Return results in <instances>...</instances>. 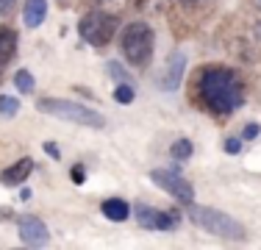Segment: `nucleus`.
Masks as SVG:
<instances>
[{"label": "nucleus", "mask_w": 261, "mask_h": 250, "mask_svg": "<svg viewBox=\"0 0 261 250\" xmlns=\"http://www.w3.org/2000/svg\"><path fill=\"white\" fill-rule=\"evenodd\" d=\"M197 97L211 114L225 117L245 106V84L231 67L208 64L197 72Z\"/></svg>", "instance_id": "1"}, {"label": "nucleus", "mask_w": 261, "mask_h": 250, "mask_svg": "<svg viewBox=\"0 0 261 250\" xmlns=\"http://www.w3.org/2000/svg\"><path fill=\"white\" fill-rule=\"evenodd\" d=\"M36 111L50 114V117H59V120H64V122L86 125V128H106V117L100 114V111L89 109V106L78 103V100L42 97V100H36Z\"/></svg>", "instance_id": "2"}, {"label": "nucleus", "mask_w": 261, "mask_h": 250, "mask_svg": "<svg viewBox=\"0 0 261 250\" xmlns=\"http://www.w3.org/2000/svg\"><path fill=\"white\" fill-rule=\"evenodd\" d=\"M189 220L203 228L206 234L217 236V239H225V242H245V228L242 222H236L231 214L225 211H217L211 206H192L189 209Z\"/></svg>", "instance_id": "3"}, {"label": "nucleus", "mask_w": 261, "mask_h": 250, "mask_svg": "<svg viewBox=\"0 0 261 250\" xmlns=\"http://www.w3.org/2000/svg\"><path fill=\"white\" fill-rule=\"evenodd\" d=\"M120 47H122V56H125L128 64L145 67L147 61L153 59V47H156L153 28L142 20L128 22L125 31H122V36H120Z\"/></svg>", "instance_id": "4"}, {"label": "nucleus", "mask_w": 261, "mask_h": 250, "mask_svg": "<svg viewBox=\"0 0 261 250\" xmlns=\"http://www.w3.org/2000/svg\"><path fill=\"white\" fill-rule=\"evenodd\" d=\"M117 28H120V17L109 14V11H86L84 17L78 20V34L86 45L92 47H106L111 39H114Z\"/></svg>", "instance_id": "5"}, {"label": "nucleus", "mask_w": 261, "mask_h": 250, "mask_svg": "<svg viewBox=\"0 0 261 250\" xmlns=\"http://www.w3.org/2000/svg\"><path fill=\"white\" fill-rule=\"evenodd\" d=\"M150 181L159 186V189H164L170 197H175L178 203H184V206H192V200H195V189H192V184L184 178L181 172H175V170H153Z\"/></svg>", "instance_id": "6"}, {"label": "nucleus", "mask_w": 261, "mask_h": 250, "mask_svg": "<svg viewBox=\"0 0 261 250\" xmlns=\"http://www.w3.org/2000/svg\"><path fill=\"white\" fill-rule=\"evenodd\" d=\"M130 214H134L136 222L147 231H172L181 222V214H178V211L153 209V206H147V203H136L134 209H130Z\"/></svg>", "instance_id": "7"}, {"label": "nucleus", "mask_w": 261, "mask_h": 250, "mask_svg": "<svg viewBox=\"0 0 261 250\" xmlns=\"http://www.w3.org/2000/svg\"><path fill=\"white\" fill-rule=\"evenodd\" d=\"M17 234H20V239L25 242L31 247H42L50 242V234H47V225L39 220V217L34 214H22L20 220H17Z\"/></svg>", "instance_id": "8"}, {"label": "nucleus", "mask_w": 261, "mask_h": 250, "mask_svg": "<svg viewBox=\"0 0 261 250\" xmlns=\"http://www.w3.org/2000/svg\"><path fill=\"white\" fill-rule=\"evenodd\" d=\"M184 70H186V56L184 53H172L170 61H167V70L161 72V89L172 92L181 86V78H184Z\"/></svg>", "instance_id": "9"}, {"label": "nucleus", "mask_w": 261, "mask_h": 250, "mask_svg": "<svg viewBox=\"0 0 261 250\" xmlns=\"http://www.w3.org/2000/svg\"><path fill=\"white\" fill-rule=\"evenodd\" d=\"M31 172H34V159H20L0 172V181H3L6 186H20Z\"/></svg>", "instance_id": "10"}, {"label": "nucleus", "mask_w": 261, "mask_h": 250, "mask_svg": "<svg viewBox=\"0 0 261 250\" xmlns=\"http://www.w3.org/2000/svg\"><path fill=\"white\" fill-rule=\"evenodd\" d=\"M17 45H20V36H17L14 28L9 25H0V67H6L17 53Z\"/></svg>", "instance_id": "11"}, {"label": "nucleus", "mask_w": 261, "mask_h": 250, "mask_svg": "<svg viewBox=\"0 0 261 250\" xmlns=\"http://www.w3.org/2000/svg\"><path fill=\"white\" fill-rule=\"evenodd\" d=\"M47 20V0H25L22 6V22L28 28H39Z\"/></svg>", "instance_id": "12"}, {"label": "nucleus", "mask_w": 261, "mask_h": 250, "mask_svg": "<svg viewBox=\"0 0 261 250\" xmlns=\"http://www.w3.org/2000/svg\"><path fill=\"white\" fill-rule=\"evenodd\" d=\"M100 211H103L106 217H109L111 222H125L128 217H130V206L125 203V200H120V197H109V200H103Z\"/></svg>", "instance_id": "13"}, {"label": "nucleus", "mask_w": 261, "mask_h": 250, "mask_svg": "<svg viewBox=\"0 0 261 250\" xmlns=\"http://www.w3.org/2000/svg\"><path fill=\"white\" fill-rule=\"evenodd\" d=\"M14 86H17V92H20V95H31V92H34V75H31L28 70H17Z\"/></svg>", "instance_id": "14"}, {"label": "nucleus", "mask_w": 261, "mask_h": 250, "mask_svg": "<svg viewBox=\"0 0 261 250\" xmlns=\"http://www.w3.org/2000/svg\"><path fill=\"white\" fill-rule=\"evenodd\" d=\"M192 150H195V147H192L189 139H175V142H172V147H170V153H172V159H175V161H186L192 156Z\"/></svg>", "instance_id": "15"}, {"label": "nucleus", "mask_w": 261, "mask_h": 250, "mask_svg": "<svg viewBox=\"0 0 261 250\" xmlns=\"http://www.w3.org/2000/svg\"><path fill=\"white\" fill-rule=\"evenodd\" d=\"M20 111V100L11 95H0V114L3 117H14Z\"/></svg>", "instance_id": "16"}, {"label": "nucleus", "mask_w": 261, "mask_h": 250, "mask_svg": "<svg viewBox=\"0 0 261 250\" xmlns=\"http://www.w3.org/2000/svg\"><path fill=\"white\" fill-rule=\"evenodd\" d=\"M134 97H136V92H134V86H130V84H117V89H114V100H117V103L128 106V103H134Z\"/></svg>", "instance_id": "17"}, {"label": "nucleus", "mask_w": 261, "mask_h": 250, "mask_svg": "<svg viewBox=\"0 0 261 250\" xmlns=\"http://www.w3.org/2000/svg\"><path fill=\"white\" fill-rule=\"evenodd\" d=\"M106 72H109L111 78L117 81V84H128V72L122 70V67L117 64V61H109V64H106Z\"/></svg>", "instance_id": "18"}, {"label": "nucleus", "mask_w": 261, "mask_h": 250, "mask_svg": "<svg viewBox=\"0 0 261 250\" xmlns=\"http://www.w3.org/2000/svg\"><path fill=\"white\" fill-rule=\"evenodd\" d=\"M242 142L245 139H239V136H231V139H225V153H231V156H236V153H242Z\"/></svg>", "instance_id": "19"}, {"label": "nucleus", "mask_w": 261, "mask_h": 250, "mask_svg": "<svg viewBox=\"0 0 261 250\" xmlns=\"http://www.w3.org/2000/svg\"><path fill=\"white\" fill-rule=\"evenodd\" d=\"M258 134H261V125L250 122V125H245V131H242V139H245V142H250V139H256Z\"/></svg>", "instance_id": "20"}, {"label": "nucleus", "mask_w": 261, "mask_h": 250, "mask_svg": "<svg viewBox=\"0 0 261 250\" xmlns=\"http://www.w3.org/2000/svg\"><path fill=\"white\" fill-rule=\"evenodd\" d=\"M70 178H72V184H84V181H86V170H84V164H75V167H72Z\"/></svg>", "instance_id": "21"}, {"label": "nucleus", "mask_w": 261, "mask_h": 250, "mask_svg": "<svg viewBox=\"0 0 261 250\" xmlns=\"http://www.w3.org/2000/svg\"><path fill=\"white\" fill-rule=\"evenodd\" d=\"M45 153L50 156V159H61L59 147H56V142H45Z\"/></svg>", "instance_id": "22"}, {"label": "nucleus", "mask_w": 261, "mask_h": 250, "mask_svg": "<svg viewBox=\"0 0 261 250\" xmlns=\"http://www.w3.org/2000/svg\"><path fill=\"white\" fill-rule=\"evenodd\" d=\"M17 0H0V14H11Z\"/></svg>", "instance_id": "23"}, {"label": "nucleus", "mask_w": 261, "mask_h": 250, "mask_svg": "<svg viewBox=\"0 0 261 250\" xmlns=\"http://www.w3.org/2000/svg\"><path fill=\"white\" fill-rule=\"evenodd\" d=\"M181 3H186V6H195V3H203V0H181Z\"/></svg>", "instance_id": "24"}, {"label": "nucleus", "mask_w": 261, "mask_h": 250, "mask_svg": "<svg viewBox=\"0 0 261 250\" xmlns=\"http://www.w3.org/2000/svg\"><path fill=\"white\" fill-rule=\"evenodd\" d=\"M97 3H106V0H97Z\"/></svg>", "instance_id": "25"}, {"label": "nucleus", "mask_w": 261, "mask_h": 250, "mask_svg": "<svg viewBox=\"0 0 261 250\" xmlns=\"http://www.w3.org/2000/svg\"><path fill=\"white\" fill-rule=\"evenodd\" d=\"M258 6H261V0H258Z\"/></svg>", "instance_id": "26"}]
</instances>
